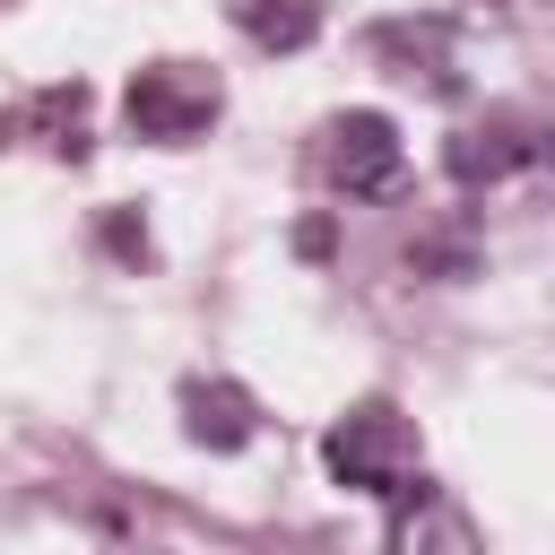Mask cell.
<instances>
[{"label": "cell", "instance_id": "6da1fadb", "mask_svg": "<svg viewBox=\"0 0 555 555\" xmlns=\"http://www.w3.org/2000/svg\"><path fill=\"white\" fill-rule=\"evenodd\" d=\"M321 460L347 494H373V503H399L416 486V425L390 408V399H356L330 434H321Z\"/></svg>", "mask_w": 555, "mask_h": 555}, {"label": "cell", "instance_id": "7a4b0ae2", "mask_svg": "<svg viewBox=\"0 0 555 555\" xmlns=\"http://www.w3.org/2000/svg\"><path fill=\"white\" fill-rule=\"evenodd\" d=\"M217 104H225L217 69H199V61H147L130 78V95H121V121L139 139H156V147H182V139H199L217 121Z\"/></svg>", "mask_w": 555, "mask_h": 555}, {"label": "cell", "instance_id": "3957f363", "mask_svg": "<svg viewBox=\"0 0 555 555\" xmlns=\"http://www.w3.org/2000/svg\"><path fill=\"white\" fill-rule=\"evenodd\" d=\"M546 156H555V130H538L529 113H486V121H468V130L442 139V173L468 182V191L512 182V173H529V165H546Z\"/></svg>", "mask_w": 555, "mask_h": 555}, {"label": "cell", "instance_id": "277c9868", "mask_svg": "<svg viewBox=\"0 0 555 555\" xmlns=\"http://www.w3.org/2000/svg\"><path fill=\"white\" fill-rule=\"evenodd\" d=\"M399 165H408V147H399V121L390 113H338L330 130H321V173H330V191H347V199H382L390 182H399Z\"/></svg>", "mask_w": 555, "mask_h": 555}, {"label": "cell", "instance_id": "5b68a950", "mask_svg": "<svg viewBox=\"0 0 555 555\" xmlns=\"http://www.w3.org/2000/svg\"><path fill=\"white\" fill-rule=\"evenodd\" d=\"M382 555H486V546H477L468 512H460L442 486L416 477V486L390 503V538H382Z\"/></svg>", "mask_w": 555, "mask_h": 555}, {"label": "cell", "instance_id": "8992f818", "mask_svg": "<svg viewBox=\"0 0 555 555\" xmlns=\"http://www.w3.org/2000/svg\"><path fill=\"white\" fill-rule=\"evenodd\" d=\"M182 434H191L199 451H243V442L260 434V408H251L243 382H225V373H191V382H182Z\"/></svg>", "mask_w": 555, "mask_h": 555}, {"label": "cell", "instance_id": "52a82bcc", "mask_svg": "<svg viewBox=\"0 0 555 555\" xmlns=\"http://www.w3.org/2000/svg\"><path fill=\"white\" fill-rule=\"evenodd\" d=\"M234 26L260 52H304L321 35V0H234Z\"/></svg>", "mask_w": 555, "mask_h": 555}, {"label": "cell", "instance_id": "ba28073f", "mask_svg": "<svg viewBox=\"0 0 555 555\" xmlns=\"http://www.w3.org/2000/svg\"><path fill=\"white\" fill-rule=\"evenodd\" d=\"M104 243H113L121 260H147V225H139V217H104Z\"/></svg>", "mask_w": 555, "mask_h": 555}]
</instances>
